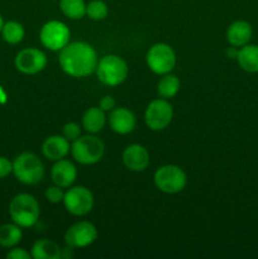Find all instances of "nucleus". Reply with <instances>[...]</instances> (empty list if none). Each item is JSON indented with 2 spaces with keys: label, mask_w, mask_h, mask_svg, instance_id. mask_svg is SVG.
I'll return each mask as SVG.
<instances>
[{
  "label": "nucleus",
  "mask_w": 258,
  "mask_h": 259,
  "mask_svg": "<svg viewBox=\"0 0 258 259\" xmlns=\"http://www.w3.org/2000/svg\"><path fill=\"white\" fill-rule=\"evenodd\" d=\"M5 257L8 259H30L32 255H30V252L25 250L24 248L13 247L10 248V250L7 253Z\"/></svg>",
  "instance_id": "29"
},
{
  "label": "nucleus",
  "mask_w": 258,
  "mask_h": 259,
  "mask_svg": "<svg viewBox=\"0 0 258 259\" xmlns=\"http://www.w3.org/2000/svg\"><path fill=\"white\" fill-rule=\"evenodd\" d=\"M237 62L243 71L249 73L258 72V46L245 45L238 50Z\"/></svg>",
  "instance_id": "19"
},
{
  "label": "nucleus",
  "mask_w": 258,
  "mask_h": 259,
  "mask_svg": "<svg viewBox=\"0 0 258 259\" xmlns=\"http://www.w3.org/2000/svg\"><path fill=\"white\" fill-rule=\"evenodd\" d=\"M47 62L46 53L34 47L23 48L14 58L15 68L24 75H37L45 70Z\"/></svg>",
  "instance_id": "11"
},
{
  "label": "nucleus",
  "mask_w": 258,
  "mask_h": 259,
  "mask_svg": "<svg viewBox=\"0 0 258 259\" xmlns=\"http://www.w3.org/2000/svg\"><path fill=\"white\" fill-rule=\"evenodd\" d=\"M146 62L153 73L159 76L166 75L176 66V53L167 43H156L147 52Z\"/></svg>",
  "instance_id": "7"
},
{
  "label": "nucleus",
  "mask_w": 258,
  "mask_h": 259,
  "mask_svg": "<svg viewBox=\"0 0 258 259\" xmlns=\"http://www.w3.org/2000/svg\"><path fill=\"white\" fill-rule=\"evenodd\" d=\"M109 14V7L105 2L103 0H91L86 4V15L90 19L96 20H104Z\"/></svg>",
  "instance_id": "25"
},
{
  "label": "nucleus",
  "mask_w": 258,
  "mask_h": 259,
  "mask_svg": "<svg viewBox=\"0 0 258 259\" xmlns=\"http://www.w3.org/2000/svg\"><path fill=\"white\" fill-rule=\"evenodd\" d=\"M99 57L95 48L86 42H72L60 51L58 63L71 77H86L96 71Z\"/></svg>",
  "instance_id": "1"
},
{
  "label": "nucleus",
  "mask_w": 258,
  "mask_h": 259,
  "mask_svg": "<svg viewBox=\"0 0 258 259\" xmlns=\"http://www.w3.org/2000/svg\"><path fill=\"white\" fill-rule=\"evenodd\" d=\"M0 35L8 45L14 46L24 39L25 29L22 23L17 20H8V22H4Z\"/></svg>",
  "instance_id": "23"
},
{
  "label": "nucleus",
  "mask_w": 258,
  "mask_h": 259,
  "mask_svg": "<svg viewBox=\"0 0 258 259\" xmlns=\"http://www.w3.org/2000/svg\"><path fill=\"white\" fill-rule=\"evenodd\" d=\"M23 238L22 228L14 223H7L0 225V247L10 248L17 247Z\"/></svg>",
  "instance_id": "21"
},
{
  "label": "nucleus",
  "mask_w": 258,
  "mask_h": 259,
  "mask_svg": "<svg viewBox=\"0 0 258 259\" xmlns=\"http://www.w3.org/2000/svg\"><path fill=\"white\" fill-rule=\"evenodd\" d=\"M225 35H227V40L230 46L240 48L250 42L253 35V28L245 20H235L228 27Z\"/></svg>",
  "instance_id": "17"
},
{
  "label": "nucleus",
  "mask_w": 258,
  "mask_h": 259,
  "mask_svg": "<svg viewBox=\"0 0 258 259\" xmlns=\"http://www.w3.org/2000/svg\"><path fill=\"white\" fill-rule=\"evenodd\" d=\"M40 209L37 199L30 194H18L10 200L9 217L22 229L32 228L39 219Z\"/></svg>",
  "instance_id": "2"
},
{
  "label": "nucleus",
  "mask_w": 258,
  "mask_h": 259,
  "mask_svg": "<svg viewBox=\"0 0 258 259\" xmlns=\"http://www.w3.org/2000/svg\"><path fill=\"white\" fill-rule=\"evenodd\" d=\"M62 136L65 137L68 142L76 141V139L81 136L80 125H78L77 123H73V121L65 124L62 128Z\"/></svg>",
  "instance_id": "27"
},
{
  "label": "nucleus",
  "mask_w": 258,
  "mask_h": 259,
  "mask_svg": "<svg viewBox=\"0 0 258 259\" xmlns=\"http://www.w3.org/2000/svg\"><path fill=\"white\" fill-rule=\"evenodd\" d=\"M51 179H52L53 184L57 186L62 187V189H68L75 184L76 179H77V168L68 159H58L51 169Z\"/></svg>",
  "instance_id": "15"
},
{
  "label": "nucleus",
  "mask_w": 258,
  "mask_h": 259,
  "mask_svg": "<svg viewBox=\"0 0 258 259\" xmlns=\"http://www.w3.org/2000/svg\"><path fill=\"white\" fill-rule=\"evenodd\" d=\"M174 119V109L167 99L151 101L144 111V121L151 131L159 132L166 129Z\"/></svg>",
  "instance_id": "10"
},
{
  "label": "nucleus",
  "mask_w": 258,
  "mask_h": 259,
  "mask_svg": "<svg viewBox=\"0 0 258 259\" xmlns=\"http://www.w3.org/2000/svg\"><path fill=\"white\" fill-rule=\"evenodd\" d=\"M62 248L51 239H39L30 248L33 259H60Z\"/></svg>",
  "instance_id": "20"
},
{
  "label": "nucleus",
  "mask_w": 258,
  "mask_h": 259,
  "mask_svg": "<svg viewBox=\"0 0 258 259\" xmlns=\"http://www.w3.org/2000/svg\"><path fill=\"white\" fill-rule=\"evenodd\" d=\"M180 78L176 75H172L171 72L162 75L157 83V93L162 99H172L177 95L180 91Z\"/></svg>",
  "instance_id": "22"
},
{
  "label": "nucleus",
  "mask_w": 258,
  "mask_h": 259,
  "mask_svg": "<svg viewBox=\"0 0 258 259\" xmlns=\"http://www.w3.org/2000/svg\"><path fill=\"white\" fill-rule=\"evenodd\" d=\"M95 73L101 83L114 88L121 85L126 80L129 67L120 56L106 55L99 60Z\"/></svg>",
  "instance_id": "5"
},
{
  "label": "nucleus",
  "mask_w": 258,
  "mask_h": 259,
  "mask_svg": "<svg viewBox=\"0 0 258 259\" xmlns=\"http://www.w3.org/2000/svg\"><path fill=\"white\" fill-rule=\"evenodd\" d=\"M45 196L47 199V201L51 202V204H60V202L63 201L65 191H63L62 187L57 186V185H53V186H50L46 190Z\"/></svg>",
  "instance_id": "26"
},
{
  "label": "nucleus",
  "mask_w": 258,
  "mask_h": 259,
  "mask_svg": "<svg viewBox=\"0 0 258 259\" xmlns=\"http://www.w3.org/2000/svg\"><path fill=\"white\" fill-rule=\"evenodd\" d=\"M123 164L132 172H143L149 166V153L141 144H131L121 154Z\"/></svg>",
  "instance_id": "14"
},
{
  "label": "nucleus",
  "mask_w": 258,
  "mask_h": 259,
  "mask_svg": "<svg viewBox=\"0 0 258 259\" xmlns=\"http://www.w3.org/2000/svg\"><path fill=\"white\" fill-rule=\"evenodd\" d=\"M60 9L68 19H82L86 15V3L85 0H60Z\"/></svg>",
  "instance_id": "24"
},
{
  "label": "nucleus",
  "mask_w": 258,
  "mask_h": 259,
  "mask_svg": "<svg viewBox=\"0 0 258 259\" xmlns=\"http://www.w3.org/2000/svg\"><path fill=\"white\" fill-rule=\"evenodd\" d=\"M108 121L111 131L120 136L132 133L137 126V118L133 111L123 106L114 108L109 114Z\"/></svg>",
  "instance_id": "13"
},
{
  "label": "nucleus",
  "mask_w": 258,
  "mask_h": 259,
  "mask_svg": "<svg viewBox=\"0 0 258 259\" xmlns=\"http://www.w3.org/2000/svg\"><path fill=\"white\" fill-rule=\"evenodd\" d=\"M153 182L157 189L164 194H179L186 187L187 176L181 167L164 164L154 172Z\"/></svg>",
  "instance_id": "6"
},
{
  "label": "nucleus",
  "mask_w": 258,
  "mask_h": 259,
  "mask_svg": "<svg viewBox=\"0 0 258 259\" xmlns=\"http://www.w3.org/2000/svg\"><path fill=\"white\" fill-rule=\"evenodd\" d=\"M238 50H239V48L233 47V46H232V47H229L227 50V56L229 58H234V60H235V58H237V55H238Z\"/></svg>",
  "instance_id": "31"
},
{
  "label": "nucleus",
  "mask_w": 258,
  "mask_h": 259,
  "mask_svg": "<svg viewBox=\"0 0 258 259\" xmlns=\"http://www.w3.org/2000/svg\"><path fill=\"white\" fill-rule=\"evenodd\" d=\"M13 174V162L4 156H0V180L7 179Z\"/></svg>",
  "instance_id": "28"
},
{
  "label": "nucleus",
  "mask_w": 258,
  "mask_h": 259,
  "mask_svg": "<svg viewBox=\"0 0 258 259\" xmlns=\"http://www.w3.org/2000/svg\"><path fill=\"white\" fill-rule=\"evenodd\" d=\"M106 121L108 118L105 111L99 106H91L82 115V128L89 134H98L105 128Z\"/></svg>",
  "instance_id": "18"
},
{
  "label": "nucleus",
  "mask_w": 258,
  "mask_h": 259,
  "mask_svg": "<svg viewBox=\"0 0 258 259\" xmlns=\"http://www.w3.org/2000/svg\"><path fill=\"white\" fill-rule=\"evenodd\" d=\"M99 108L103 109L105 113H110L114 108H116L115 99L110 95L103 96V98L100 99V103H99Z\"/></svg>",
  "instance_id": "30"
},
{
  "label": "nucleus",
  "mask_w": 258,
  "mask_h": 259,
  "mask_svg": "<svg viewBox=\"0 0 258 259\" xmlns=\"http://www.w3.org/2000/svg\"><path fill=\"white\" fill-rule=\"evenodd\" d=\"M3 25H4V19H3L2 14H0V33H2V29H3Z\"/></svg>",
  "instance_id": "32"
},
{
  "label": "nucleus",
  "mask_w": 258,
  "mask_h": 259,
  "mask_svg": "<svg viewBox=\"0 0 258 259\" xmlns=\"http://www.w3.org/2000/svg\"><path fill=\"white\" fill-rule=\"evenodd\" d=\"M65 209L73 217H85L94 207V195L85 186H71L63 197Z\"/></svg>",
  "instance_id": "8"
},
{
  "label": "nucleus",
  "mask_w": 258,
  "mask_h": 259,
  "mask_svg": "<svg viewBox=\"0 0 258 259\" xmlns=\"http://www.w3.org/2000/svg\"><path fill=\"white\" fill-rule=\"evenodd\" d=\"M71 151V144L63 136H51L43 142L42 153L50 161L66 158Z\"/></svg>",
  "instance_id": "16"
},
{
  "label": "nucleus",
  "mask_w": 258,
  "mask_h": 259,
  "mask_svg": "<svg viewBox=\"0 0 258 259\" xmlns=\"http://www.w3.org/2000/svg\"><path fill=\"white\" fill-rule=\"evenodd\" d=\"M71 154L80 164L90 166L103 158L105 153V144L95 134L80 136L71 144Z\"/></svg>",
  "instance_id": "4"
},
{
  "label": "nucleus",
  "mask_w": 258,
  "mask_h": 259,
  "mask_svg": "<svg viewBox=\"0 0 258 259\" xmlns=\"http://www.w3.org/2000/svg\"><path fill=\"white\" fill-rule=\"evenodd\" d=\"M98 238V229L90 222H78L71 225L65 233V243L73 249L86 248L93 244Z\"/></svg>",
  "instance_id": "12"
},
{
  "label": "nucleus",
  "mask_w": 258,
  "mask_h": 259,
  "mask_svg": "<svg viewBox=\"0 0 258 259\" xmlns=\"http://www.w3.org/2000/svg\"><path fill=\"white\" fill-rule=\"evenodd\" d=\"M45 164L37 154L23 152L13 161V175L23 185L33 186L39 184L45 177Z\"/></svg>",
  "instance_id": "3"
},
{
  "label": "nucleus",
  "mask_w": 258,
  "mask_h": 259,
  "mask_svg": "<svg viewBox=\"0 0 258 259\" xmlns=\"http://www.w3.org/2000/svg\"><path fill=\"white\" fill-rule=\"evenodd\" d=\"M70 28L61 20H50L39 30L40 43L50 51H61L70 43Z\"/></svg>",
  "instance_id": "9"
}]
</instances>
